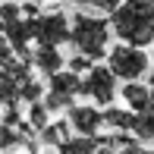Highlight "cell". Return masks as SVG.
<instances>
[{"mask_svg": "<svg viewBox=\"0 0 154 154\" xmlns=\"http://www.w3.org/2000/svg\"><path fill=\"white\" fill-rule=\"evenodd\" d=\"M110 25L120 41L138 47L154 44V0H123L110 13Z\"/></svg>", "mask_w": 154, "mask_h": 154, "instance_id": "6da1fadb", "label": "cell"}, {"mask_svg": "<svg viewBox=\"0 0 154 154\" xmlns=\"http://www.w3.org/2000/svg\"><path fill=\"white\" fill-rule=\"evenodd\" d=\"M110 41H113V25L104 16H91V13H75L72 16V32H69V44L75 54H85L94 63L110 54Z\"/></svg>", "mask_w": 154, "mask_h": 154, "instance_id": "7a4b0ae2", "label": "cell"}, {"mask_svg": "<svg viewBox=\"0 0 154 154\" xmlns=\"http://www.w3.org/2000/svg\"><path fill=\"white\" fill-rule=\"evenodd\" d=\"M107 66L116 72L120 82H135V79H145V75L151 72V54H148V47L120 41V44L110 47Z\"/></svg>", "mask_w": 154, "mask_h": 154, "instance_id": "3957f363", "label": "cell"}, {"mask_svg": "<svg viewBox=\"0 0 154 154\" xmlns=\"http://www.w3.org/2000/svg\"><path fill=\"white\" fill-rule=\"evenodd\" d=\"M116 72L107 66V63H94L85 75H82V94H88L97 107H107L113 104V97L120 94V85H116Z\"/></svg>", "mask_w": 154, "mask_h": 154, "instance_id": "277c9868", "label": "cell"}, {"mask_svg": "<svg viewBox=\"0 0 154 154\" xmlns=\"http://www.w3.org/2000/svg\"><path fill=\"white\" fill-rule=\"evenodd\" d=\"M75 94H82V75L72 72V69H60V72L51 75V85H47L44 104L47 110H69L75 101Z\"/></svg>", "mask_w": 154, "mask_h": 154, "instance_id": "5b68a950", "label": "cell"}, {"mask_svg": "<svg viewBox=\"0 0 154 154\" xmlns=\"http://www.w3.org/2000/svg\"><path fill=\"white\" fill-rule=\"evenodd\" d=\"M69 32H72V19H66L57 10L32 16V35L38 44H57L60 47L63 41H69Z\"/></svg>", "mask_w": 154, "mask_h": 154, "instance_id": "8992f818", "label": "cell"}, {"mask_svg": "<svg viewBox=\"0 0 154 154\" xmlns=\"http://www.w3.org/2000/svg\"><path fill=\"white\" fill-rule=\"evenodd\" d=\"M66 113H69L66 120H69V126H72L75 135H91V138H97V132L104 129V110L97 107L94 101L91 104H72Z\"/></svg>", "mask_w": 154, "mask_h": 154, "instance_id": "52a82bcc", "label": "cell"}, {"mask_svg": "<svg viewBox=\"0 0 154 154\" xmlns=\"http://www.w3.org/2000/svg\"><path fill=\"white\" fill-rule=\"evenodd\" d=\"M3 29V35L10 38V44L16 47V54L22 60H29V41H35V35H32V19H16V22H6V25H0Z\"/></svg>", "mask_w": 154, "mask_h": 154, "instance_id": "ba28073f", "label": "cell"}, {"mask_svg": "<svg viewBox=\"0 0 154 154\" xmlns=\"http://www.w3.org/2000/svg\"><path fill=\"white\" fill-rule=\"evenodd\" d=\"M32 63H35V69H38L41 75H47V79L66 66V60H63L57 44H38V51L32 54Z\"/></svg>", "mask_w": 154, "mask_h": 154, "instance_id": "9c48e42d", "label": "cell"}, {"mask_svg": "<svg viewBox=\"0 0 154 154\" xmlns=\"http://www.w3.org/2000/svg\"><path fill=\"white\" fill-rule=\"evenodd\" d=\"M120 97H123V104H126L129 110L142 113V110L151 107V85H145L142 79H135V82H123Z\"/></svg>", "mask_w": 154, "mask_h": 154, "instance_id": "30bf717a", "label": "cell"}, {"mask_svg": "<svg viewBox=\"0 0 154 154\" xmlns=\"http://www.w3.org/2000/svg\"><path fill=\"white\" fill-rule=\"evenodd\" d=\"M132 123H135V110L113 107V104L104 107V126H107L110 132H132Z\"/></svg>", "mask_w": 154, "mask_h": 154, "instance_id": "8fae6325", "label": "cell"}, {"mask_svg": "<svg viewBox=\"0 0 154 154\" xmlns=\"http://www.w3.org/2000/svg\"><path fill=\"white\" fill-rule=\"evenodd\" d=\"M66 138H72V126H69V120L47 123L44 129H41V145H54V148H60Z\"/></svg>", "mask_w": 154, "mask_h": 154, "instance_id": "7c38bea8", "label": "cell"}, {"mask_svg": "<svg viewBox=\"0 0 154 154\" xmlns=\"http://www.w3.org/2000/svg\"><path fill=\"white\" fill-rule=\"evenodd\" d=\"M60 154H101V142L91 135H72L60 145Z\"/></svg>", "mask_w": 154, "mask_h": 154, "instance_id": "4fadbf2b", "label": "cell"}, {"mask_svg": "<svg viewBox=\"0 0 154 154\" xmlns=\"http://www.w3.org/2000/svg\"><path fill=\"white\" fill-rule=\"evenodd\" d=\"M132 135L138 138V142L145 145H154V110H142V113H135V123H132Z\"/></svg>", "mask_w": 154, "mask_h": 154, "instance_id": "5bb4252c", "label": "cell"}, {"mask_svg": "<svg viewBox=\"0 0 154 154\" xmlns=\"http://www.w3.org/2000/svg\"><path fill=\"white\" fill-rule=\"evenodd\" d=\"M19 101H22V82L0 79V104H3V107H16Z\"/></svg>", "mask_w": 154, "mask_h": 154, "instance_id": "9a60e30c", "label": "cell"}, {"mask_svg": "<svg viewBox=\"0 0 154 154\" xmlns=\"http://www.w3.org/2000/svg\"><path fill=\"white\" fill-rule=\"evenodd\" d=\"M51 123V110H47V104L44 101H35V104H29V126L32 129H44V126Z\"/></svg>", "mask_w": 154, "mask_h": 154, "instance_id": "2e32d148", "label": "cell"}, {"mask_svg": "<svg viewBox=\"0 0 154 154\" xmlns=\"http://www.w3.org/2000/svg\"><path fill=\"white\" fill-rule=\"evenodd\" d=\"M16 145H22V135L16 132V126L13 123H0V151H6V148H16Z\"/></svg>", "mask_w": 154, "mask_h": 154, "instance_id": "e0dca14e", "label": "cell"}, {"mask_svg": "<svg viewBox=\"0 0 154 154\" xmlns=\"http://www.w3.org/2000/svg\"><path fill=\"white\" fill-rule=\"evenodd\" d=\"M69 3L82 6V10H94V13H113L123 0H69Z\"/></svg>", "mask_w": 154, "mask_h": 154, "instance_id": "ac0fdd59", "label": "cell"}, {"mask_svg": "<svg viewBox=\"0 0 154 154\" xmlns=\"http://www.w3.org/2000/svg\"><path fill=\"white\" fill-rule=\"evenodd\" d=\"M22 6L16 3V0H3L0 3V25H6V22H16V19H22Z\"/></svg>", "mask_w": 154, "mask_h": 154, "instance_id": "d6986e66", "label": "cell"}, {"mask_svg": "<svg viewBox=\"0 0 154 154\" xmlns=\"http://www.w3.org/2000/svg\"><path fill=\"white\" fill-rule=\"evenodd\" d=\"M44 94H47V88H41V82H35V79H25L22 82V101H44Z\"/></svg>", "mask_w": 154, "mask_h": 154, "instance_id": "ffe728a7", "label": "cell"}, {"mask_svg": "<svg viewBox=\"0 0 154 154\" xmlns=\"http://www.w3.org/2000/svg\"><path fill=\"white\" fill-rule=\"evenodd\" d=\"M13 57H19V54H16V47L10 44V38L3 35V38H0V66H3V63H10Z\"/></svg>", "mask_w": 154, "mask_h": 154, "instance_id": "44dd1931", "label": "cell"}, {"mask_svg": "<svg viewBox=\"0 0 154 154\" xmlns=\"http://www.w3.org/2000/svg\"><path fill=\"white\" fill-rule=\"evenodd\" d=\"M116 154H154V148H148L145 142H138V138H135V142H129L126 148H120Z\"/></svg>", "mask_w": 154, "mask_h": 154, "instance_id": "7402d4cb", "label": "cell"}, {"mask_svg": "<svg viewBox=\"0 0 154 154\" xmlns=\"http://www.w3.org/2000/svg\"><path fill=\"white\" fill-rule=\"evenodd\" d=\"M148 110H154V82H151V107Z\"/></svg>", "mask_w": 154, "mask_h": 154, "instance_id": "603a6c76", "label": "cell"}]
</instances>
